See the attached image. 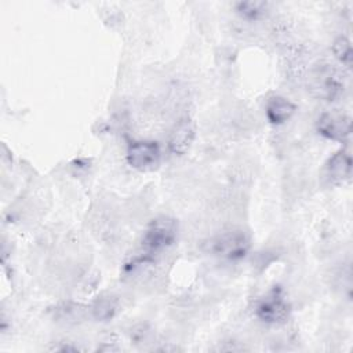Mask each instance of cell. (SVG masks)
I'll return each mask as SVG.
<instances>
[{
    "label": "cell",
    "instance_id": "cell-8",
    "mask_svg": "<svg viewBox=\"0 0 353 353\" xmlns=\"http://www.w3.org/2000/svg\"><path fill=\"white\" fill-rule=\"evenodd\" d=\"M325 174L335 185H343L352 176V156L347 150L341 149L335 152L325 164Z\"/></svg>",
    "mask_w": 353,
    "mask_h": 353
},
{
    "label": "cell",
    "instance_id": "cell-1",
    "mask_svg": "<svg viewBox=\"0 0 353 353\" xmlns=\"http://www.w3.org/2000/svg\"><path fill=\"white\" fill-rule=\"evenodd\" d=\"M254 313L265 324H284L291 313V305L287 301L281 287L274 285L266 294L255 301Z\"/></svg>",
    "mask_w": 353,
    "mask_h": 353
},
{
    "label": "cell",
    "instance_id": "cell-2",
    "mask_svg": "<svg viewBox=\"0 0 353 353\" xmlns=\"http://www.w3.org/2000/svg\"><path fill=\"white\" fill-rule=\"evenodd\" d=\"M178 236V225L174 218L161 215L154 218L145 230L142 245L149 252H159L172 245Z\"/></svg>",
    "mask_w": 353,
    "mask_h": 353
},
{
    "label": "cell",
    "instance_id": "cell-10",
    "mask_svg": "<svg viewBox=\"0 0 353 353\" xmlns=\"http://www.w3.org/2000/svg\"><path fill=\"white\" fill-rule=\"evenodd\" d=\"M117 312V302L108 296V298H98L91 305V314L98 321H108L114 317Z\"/></svg>",
    "mask_w": 353,
    "mask_h": 353
},
{
    "label": "cell",
    "instance_id": "cell-3",
    "mask_svg": "<svg viewBox=\"0 0 353 353\" xmlns=\"http://www.w3.org/2000/svg\"><path fill=\"white\" fill-rule=\"evenodd\" d=\"M250 250V236L241 229H230L211 241V251L228 261H239Z\"/></svg>",
    "mask_w": 353,
    "mask_h": 353
},
{
    "label": "cell",
    "instance_id": "cell-4",
    "mask_svg": "<svg viewBox=\"0 0 353 353\" xmlns=\"http://www.w3.org/2000/svg\"><path fill=\"white\" fill-rule=\"evenodd\" d=\"M161 159V150L154 141H135L127 148L125 160L128 165L139 172L153 171Z\"/></svg>",
    "mask_w": 353,
    "mask_h": 353
},
{
    "label": "cell",
    "instance_id": "cell-5",
    "mask_svg": "<svg viewBox=\"0 0 353 353\" xmlns=\"http://www.w3.org/2000/svg\"><path fill=\"white\" fill-rule=\"evenodd\" d=\"M310 85L313 92L325 101H335L343 92V81L336 69L331 65H320L313 70L310 77Z\"/></svg>",
    "mask_w": 353,
    "mask_h": 353
},
{
    "label": "cell",
    "instance_id": "cell-7",
    "mask_svg": "<svg viewBox=\"0 0 353 353\" xmlns=\"http://www.w3.org/2000/svg\"><path fill=\"white\" fill-rule=\"evenodd\" d=\"M196 138V124L189 116L181 117L170 131L168 149L172 154L182 156L192 148Z\"/></svg>",
    "mask_w": 353,
    "mask_h": 353
},
{
    "label": "cell",
    "instance_id": "cell-9",
    "mask_svg": "<svg viewBox=\"0 0 353 353\" xmlns=\"http://www.w3.org/2000/svg\"><path fill=\"white\" fill-rule=\"evenodd\" d=\"M296 106L283 95H272L265 105V114L270 124L280 125L287 123L295 113Z\"/></svg>",
    "mask_w": 353,
    "mask_h": 353
},
{
    "label": "cell",
    "instance_id": "cell-12",
    "mask_svg": "<svg viewBox=\"0 0 353 353\" xmlns=\"http://www.w3.org/2000/svg\"><path fill=\"white\" fill-rule=\"evenodd\" d=\"M236 11L245 19H258L266 11L265 1H240L236 4Z\"/></svg>",
    "mask_w": 353,
    "mask_h": 353
},
{
    "label": "cell",
    "instance_id": "cell-6",
    "mask_svg": "<svg viewBox=\"0 0 353 353\" xmlns=\"http://www.w3.org/2000/svg\"><path fill=\"white\" fill-rule=\"evenodd\" d=\"M317 132L331 141L345 142L352 134V119L347 114L324 112L316 123Z\"/></svg>",
    "mask_w": 353,
    "mask_h": 353
},
{
    "label": "cell",
    "instance_id": "cell-11",
    "mask_svg": "<svg viewBox=\"0 0 353 353\" xmlns=\"http://www.w3.org/2000/svg\"><path fill=\"white\" fill-rule=\"evenodd\" d=\"M331 48H332V54L338 59V62L349 69L352 66V59H353L350 40L345 36H339L334 40Z\"/></svg>",
    "mask_w": 353,
    "mask_h": 353
}]
</instances>
